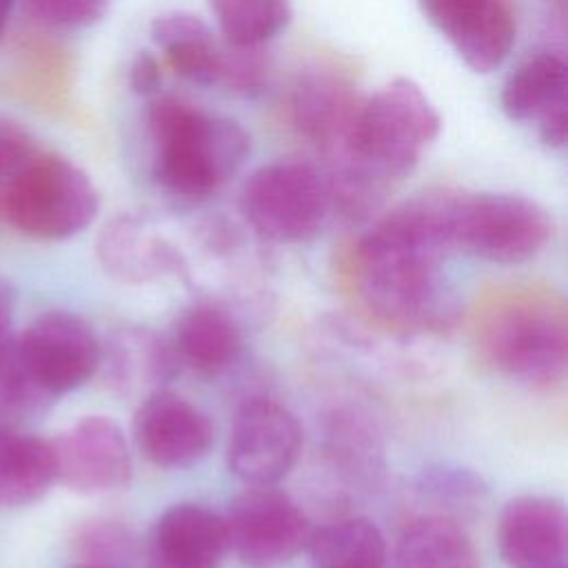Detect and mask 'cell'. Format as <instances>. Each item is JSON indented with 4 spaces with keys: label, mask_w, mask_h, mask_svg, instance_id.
Returning a JSON list of instances; mask_svg holds the SVG:
<instances>
[{
    "label": "cell",
    "mask_w": 568,
    "mask_h": 568,
    "mask_svg": "<svg viewBox=\"0 0 568 568\" xmlns=\"http://www.w3.org/2000/svg\"><path fill=\"white\" fill-rule=\"evenodd\" d=\"M501 111L513 122H532L541 142L561 149L568 138V64L557 51L521 62L501 87Z\"/></svg>",
    "instance_id": "2e32d148"
},
{
    "label": "cell",
    "mask_w": 568,
    "mask_h": 568,
    "mask_svg": "<svg viewBox=\"0 0 568 568\" xmlns=\"http://www.w3.org/2000/svg\"><path fill=\"white\" fill-rule=\"evenodd\" d=\"M51 444L58 481L75 493L100 495L120 490L131 481L129 444L111 417H82Z\"/></svg>",
    "instance_id": "7c38bea8"
},
{
    "label": "cell",
    "mask_w": 568,
    "mask_h": 568,
    "mask_svg": "<svg viewBox=\"0 0 568 568\" xmlns=\"http://www.w3.org/2000/svg\"><path fill=\"white\" fill-rule=\"evenodd\" d=\"M13 4L16 0H0V40L7 31V24H9V18H11V11H13Z\"/></svg>",
    "instance_id": "1f68e13d"
},
{
    "label": "cell",
    "mask_w": 568,
    "mask_h": 568,
    "mask_svg": "<svg viewBox=\"0 0 568 568\" xmlns=\"http://www.w3.org/2000/svg\"><path fill=\"white\" fill-rule=\"evenodd\" d=\"M566 508L555 497L510 499L497 524V546L510 568H555L566 555Z\"/></svg>",
    "instance_id": "ac0fdd59"
},
{
    "label": "cell",
    "mask_w": 568,
    "mask_h": 568,
    "mask_svg": "<svg viewBox=\"0 0 568 568\" xmlns=\"http://www.w3.org/2000/svg\"><path fill=\"white\" fill-rule=\"evenodd\" d=\"M95 257L104 273L122 284H149L189 277V257L178 235L146 211L113 215L98 233Z\"/></svg>",
    "instance_id": "30bf717a"
},
{
    "label": "cell",
    "mask_w": 568,
    "mask_h": 568,
    "mask_svg": "<svg viewBox=\"0 0 568 568\" xmlns=\"http://www.w3.org/2000/svg\"><path fill=\"white\" fill-rule=\"evenodd\" d=\"M220 36L235 47H262L291 22L288 0H209Z\"/></svg>",
    "instance_id": "d4e9b609"
},
{
    "label": "cell",
    "mask_w": 568,
    "mask_h": 568,
    "mask_svg": "<svg viewBox=\"0 0 568 568\" xmlns=\"http://www.w3.org/2000/svg\"><path fill=\"white\" fill-rule=\"evenodd\" d=\"M133 439L146 462L158 468L197 464L213 444V424L186 397L158 388L140 399Z\"/></svg>",
    "instance_id": "4fadbf2b"
},
{
    "label": "cell",
    "mask_w": 568,
    "mask_h": 568,
    "mask_svg": "<svg viewBox=\"0 0 568 568\" xmlns=\"http://www.w3.org/2000/svg\"><path fill=\"white\" fill-rule=\"evenodd\" d=\"M555 222L535 200L517 193L455 191L450 209L453 248L488 262L519 264L546 248Z\"/></svg>",
    "instance_id": "52a82bcc"
},
{
    "label": "cell",
    "mask_w": 568,
    "mask_h": 568,
    "mask_svg": "<svg viewBox=\"0 0 568 568\" xmlns=\"http://www.w3.org/2000/svg\"><path fill=\"white\" fill-rule=\"evenodd\" d=\"M313 568H386V541L364 517L333 521L313 530L306 546Z\"/></svg>",
    "instance_id": "cb8c5ba5"
},
{
    "label": "cell",
    "mask_w": 568,
    "mask_h": 568,
    "mask_svg": "<svg viewBox=\"0 0 568 568\" xmlns=\"http://www.w3.org/2000/svg\"><path fill=\"white\" fill-rule=\"evenodd\" d=\"M439 129L442 118L422 87L395 78L362 98L346 151L322 164L355 166L393 186L417 166Z\"/></svg>",
    "instance_id": "277c9868"
},
{
    "label": "cell",
    "mask_w": 568,
    "mask_h": 568,
    "mask_svg": "<svg viewBox=\"0 0 568 568\" xmlns=\"http://www.w3.org/2000/svg\"><path fill=\"white\" fill-rule=\"evenodd\" d=\"M13 308H16V291L11 282L0 275V362L7 357L13 344V337H11Z\"/></svg>",
    "instance_id": "4dcf8cb0"
},
{
    "label": "cell",
    "mask_w": 568,
    "mask_h": 568,
    "mask_svg": "<svg viewBox=\"0 0 568 568\" xmlns=\"http://www.w3.org/2000/svg\"><path fill=\"white\" fill-rule=\"evenodd\" d=\"M151 40L178 75L193 84L217 87L226 40H220L202 18L184 11L162 13L151 22Z\"/></svg>",
    "instance_id": "44dd1931"
},
{
    "label": "cell",
    "mask_w": 568,
    "mask_h": 568,
    "mask_svg": "<svg viewBox=\"0 0 568 568\" xmlns=\"http://www.w3.org/2000/svg\"><path fill=\"white\" fill-rule=\"evenodd\" d=\"M229 550L224 517L193 501L169 506L144 541L146 568H220Z\"/></svg>",
    "instance_id": "e0dca14e"
},
{
    "label": "cell",
    "mask_w": 568,
    "mask_h": 568,
    "mask_svg": "<svg viewBox=\"0 0 568 568\" xmlns=\"http://www.w3.org/2000/svg\"><path fill=\"white\" fill-rule=\"evenodd\" d=\"M475 339L499 373L530 386H555L568 366V315L550 288L513 284L479 306Z\"/></svg>",
    "instance_id": "3957f363"
},
{
    "label": "cell",
    "mask_w": 568,
    "mask_h": 568,
    "mask_svg": "<svg viewBox=\"0 0 568 568\" xmlns=\"http://www.w3.org/2000/svg\"><path fill=\"white\" fill-rule=\"evenodd\" d=\"M453 189L419 193L384 213L346 255L357 302L384 328L402 335L448 331L459 313L444 277Z\"/></svg>",
    "instance_id": "6da1fadb"
},
{
    "label": "cell",
    "mask_w": 568,
    "mask_h": 568,
    "mask_svg": "<svg viewBox=\"0 0 568 568\" xmlns=\"http://www.w3.org/2000/svg\"><path fill=\"white\" fill-rule=\"evenodd\" d=\"M111 0H24L40 24L53 29H87L104 18Z\"/></svg>",
    "instance_id": "4316f807"
},
{
    "label": "cell",
    "mask_w": 568,
    "mask_h": 568,
    "mask_svg": "<svg viewBox=\"0 0 568 568\" xmlns=\"http://www.w3.org/2000/svg\"><path fill=\"white\" fill-rule=\"evenodd\" d=\"M38 153L31 135L16 122L0 120V178H11Z\"/></svg>",
    "instance_id": "f1b7e54d"
},
{
    "label": "cell",
    "mask_w": 568,
    "mask_h": 568,
    "mask_svg": "<svg viewBox=\"0 0 568 568\" xmlns=\"http://www.w3.org/2000/svg\"><path fill=\"white\" fill-rule=\"evenodd\" d=\"M100 351L93 328L71 311H47L13 339L20 371L47 402L89 382L100 368Z\"/></svg>",
    "instance_id": "ba28073f"
},
{
    "label": "cell",
    "mask_w": 568,
    "mask_h": 568,
    "mask_svg": "<svg viewBox=\"0 0 568 568\" xmlns=\"http://www.w3.org/2000/svg\"><path fill=\"white\" fill-rule=\"evenodd\" d=\"M229 550L248 568H268L300 555L313 535L304 510L284 493L268 486H248L226 515Z\"/></svg>",
    "instance_id": "9c48e42d"
},
{
    "label": "cell",
    "mask_w": 568,
    "mask_h": 568,
    "mask_svg": "<svg viewBox=\"0 0 568 568\" xmlns=\"http://www.w3.org/2000/svg\"><path fill=\"white\" fill-rule=\"evenodd\" d=\"M237 206L257 237L284 244L313 240L331 215L324 175L306 160H275L255 169L240 189Z\"/></svg>",
    "instance_id": "8992f818"
},
{
    "label": "cell",
    "mask_w": 568,
    "mask_h": 568,
    "mask_svg": "<svg viewBox=\"0 0 568 568\" xmlns=\"http://www.w3.org/2000/svg\"><path fill=\"white\" fill-rule=\"evenodd\" d=\"M0 206L22 235L58 242L78 235L95 220L100 197L78 164L62 155L36 153L4 182Z\"/></svg>",
    "instance_id": "5b68a950"
},
{
    "label": "cell",
    "mask_w": 568,
    "mask_h": 568,
    "mask_svg": "<svg viewBox=\"0 0 568 568\" xmlns=\"http://www.w3.org/2000/svg\"><path fill=\"white\" fill-rule=\"evenodd\" d=\"M362 98L344 73L324 67L308 69L291 87L288 118L297 135L326 162L346 151Z\"/></svg>",
    "instance_id": "5bb4252c"
},
{
    "label": "cell",
    "mask_w": 568,
    "mask_h": 568,
    "mask_svg": "<svg viewBox=\"0 0 568 568\" xmlns=\"http://www.w3.org/2000/svg\"><path fill=\"white\" fill-rule=\"evenodd\" d=\"M58 481L49 439L0 424V506H27Z\"/></svg>",
    "instance_id": "7402d4cb"
},
{
    "label": "cell",
    "mask_w": 568,
    "mask_h": 568,
    "mask_svg": "<svg viewBox=\"0 0 568 568\" xmlns=\"http://www.w3.org/2000/svg\"><path fill=\"white\" fill-rule=\"evenodd\" d=\"M555 568H566V564H559V566H555Z\"/></svg>",
    "instance_id": "d6a6232c"
},
{
    "label": "cell",
    "mask_w": 568,
    "mask_h": 568,
    "mask_svg": "<svg viewBox=\"0 0 568 568\" xmlns=\"http://www.w3.org/2000/svg\"><path fill=\"white\" fill-rule=\"evenodd\" d=\"M78 568H93V566H82V564H80V566H78Z\"/></svg>",
    "instance_id": "836d02e7"
},
{
    "label": "cell",
    "mask_w": 568,
    "mask_h": 568,
    "mask_svg": "<svg viewBox=\"0 0 568 568\" xmlns=\"http://www.w3.org/2000/svg\"><path fill=\"white\" fill-rule=\"evenodd\" d=\"M300 448L302 428L297 417L271 397H251L233 417L226 464L248 486H268L288 475Z\"/></svg>",
    "instance_id": "8fae6325"
},
{
    "label": "cell",
    "mask_w": 568,
    "mask_h": 568,
    "mask_svg": "<svg viewBox=\"0 0 568 568\" xmlns=\"http://www.w3.org/2000/svg\"><path fill=\"white\" fill-rule=\"evenodd\" d=\"M71 546L82 566L93 568H131L138 555L135 535L115 519H89L71 537Z\"/></svg>",
    "instance_id": "484cf974"
},
{
    "label": "cell",
    "mask_w": 568,
    "mask_h": 568,
    "mask_svg": "<svg viewBox=\"0 0 568 568\" xmlns=\"http://www.w3.org/2000/svg\"><path fill=\"white\" fill-rule=\"evenodd\" d=\"M419 7L475 73H490L513 49L517 24L508 0H419Z\"/></svg>",
    "instance_id": "9a60e30c"
},
{
    "label": "cell",
    "mask_w": 568,
    "mask_h": 568,
    "mask_svg": "<svg viewBox=\"0 0 568 568\" xmlns=\"http://www.w3.org/2000/svg\"><path fill=\"white\" fill-rule=\"evenodd\" d=\"M100 364L104 366L106 382L120 395L144 397L175 375L178 357L162 337L149 328L124 326L115 331L106 346L100 351Z\"/></svg>",
    "instance_id": "d6986e66"
},
{
    "label": "cell",
    "mask_w": 568,
    "mask_h": 568,
    "mask_svg": "<svg viewBox=\"0 0 568 568\" xmlns=\"http://www.w3.org/2000/svg\"><path fill=\"white\" fill-rule=\"evenodd\" d=\"M393 559V568H481L466 530L444 515H424L406 524Z\"/></svg>",
    "instance_id": "603a6c76"
},
{
    "label": "cell",
    "mask_w": 568,
    "mask_h": 568,
    "mask_svg": "<svg viewBox=\"0 0 568 568\" xmlns=\"http://www.w3.org/2000/svg\"><path fill=\"white\" fill-rule=\"evenodd\" d=\"M426 495L435 497L437 504H473L477 497H481L484 486L481 481L466 473V470H433L424 475L422 486Z\"/></svg>",
    "instance_id": "83f0119b"
},
{
    "label": "cell",
    "mask_w": 568,
    "mask_h": 568,
    "mask_svg": "<svg viewBox=\"0 0 568 568\" xmlns=\"http://www.w3.org/2000/svg\"><path fill=\"white\" fill-rule=\"evenodd\" d=\"M171 348L178 362L193 371L215 375L237 359L242 331L229 308L217 302L202 300L178 315Z\"/></svg>",
    "instance_id": "ffe728a7"
},
{
    "label": "cell",
    "mask_w": 568,
    "mask_h": 568,
    "mask_svg": "<svg viewBox=\"0 0 568 568\" xmlns=\"http://www.w3.org/2000/svg\"><path fill=\"white\" fill-rule=\"evenodd\" d=\"M129 84L133 93L153 98L162 87V67L151 51H140L129 67Z\"/></svg>",
    "instance_id": "f546056e"
},
{
    "label": "cell",
    "mask_w": 568,
    "mask_h": 568,
    "mask_svg": "<svg viewBox=\"0 0 568 568\" xmlns=\"http://www.w3.org/2000/svg\"><path fill=\"white\" fill-rule=\"evenodd\" d=\"M146 126L153 144V180L189 202L211 197L240 171L251 151V138L235 120L175 95H153Z\"/></svg>",
    "instance_id": "7a4b0ae2"
}]
</instances>
